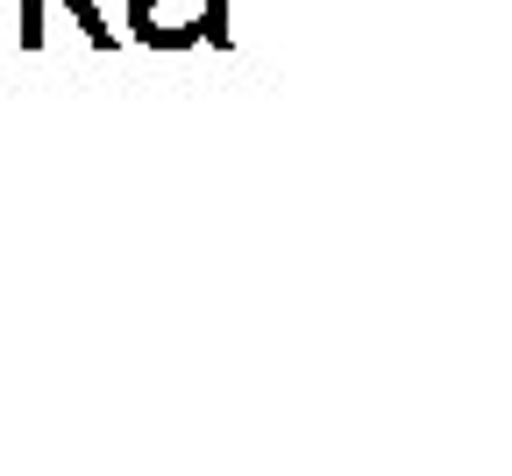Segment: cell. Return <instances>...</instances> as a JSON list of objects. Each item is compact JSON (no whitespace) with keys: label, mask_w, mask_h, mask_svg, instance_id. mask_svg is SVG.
<instances>
[{"label":"cell","mask_w":512,"mask_h":476,"mask_svg":"<svg viewBox=\"0 0 512 476\" xmlns=\"http://www.w3.org/2000/svg\"><path fill=\"white\" fill-rule=\"evenodd\" d=\"M64 8H72V15L86 22V36H93V43H114V36H107V22H100V8H93V0H64Z\"/></svg>","instance_id":"obj_1"},{"label":"cell","mask_w":512,"mask_h":476,"mask_svg":"<svg viewBox=\"0 0 512 476\" xmlns=\"http://www.w3.org/2000/svg\"><path fill=\"white\" fill-rule=\"evenodd\" d=\"M15 36H22L29 50L43 43V0H22V29H15Z\"/></svg>","instance_id":"obj_2"}]
</instances>
